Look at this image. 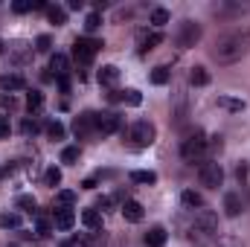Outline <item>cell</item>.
I'll return each mask as SVG.
<instances>
[{"mask_svg":"<svg viewBox=\"0 0 250 247\" xmlns=\"http://www.w3.org/2000/svg\"><path fill=\"white\" fill-rule=\"evenodd\" d=\"M248 53H250V29H233V32H224L215 41L212 62L221 64V67H230V64H239Z\"/></svg>","mask_w":250,"mask_h":247,"instance_id":"obj_1","label":"cell"},{"mask_svg":"<svg viewBox=\"0 0 250 247\" xmlns=\"http://www.w3.org/2000/svg\"><path fill=\"white\" fill-rule=\"evenodd\" d=\"M181 157H184L187 163H192V166H195V163L201 166V163L207 160V137H204V131L195 128L187 140H184V145H181Z\"/></svg>","mask_w":250,"mask_h":247,"instance_id":"obj_2","label":"cell"},{"mask_svg":"<svg viewBox=\"0 0 250 247\" xmlns=\"http://www.w3.org/2000/svg\"><path fill=\"white\" fill-rule=\"evenodd\" d=\"M105 44L99 41V38H76L73 41V59L79 67H87V64L96 59V53L102 50Z\"/></svg>","mask_w":250,"mask_h":247,"instance_id":"obj_3","label":"cell"},{"mask_svg":"<svg viewBox=\"0 0 250 247\" xmlns=\"http://www.w3.org/2000/svg\"><path fill=\"white\" fill-rule=\"evenodd\" d=\"M198 178H201V184L204 186L218 189V186L224 184V169H221L218 160H204V163L198 166Z\"/></svg>","mask_w":250,"mask_h":247,"instance_id":"obj_4","label":"cell"},{"mask_svg":"<svg viewBox=\"0 0 250 247\" xmlns=\"http://www.w3.org/2000/svg\"><path fill=\"white\" fill-rule=\"evenodd\" d=\"M73 134H76L79 140H93V137H99V128H96V114H93V111L79 114V117L73 120Z\"/></svg>","mask_w":250,"mask_h":247,"instance_id":"obj_5","label":"cell"},{"mask_svg":"<svg viewBox=\"0 0 250 247\" xmlns=\"http://www.w3.org/2000/svg\"><path fill=\"white\" fill-rule=\"evenodd\" d=\"M131 140H134V145H140V148L151 145V143L157 140V128H154V123H148V120H137V123L131 125Z\"/></svg>","mask_w":250,"mask_h":247,"instance_id":"obj_6","label":"cell"},{"mask_svg":"<svg viewBox=\"0 0 250 247\" xmlns=\"http://www.w3.org/2000/svg\"><path fill=\"white\" fill-rule=\"evenodd\" d=\"M201 35H204V29H201V23H195V21H184L181 26H178V47H195L198 41H201Z\"/></svg>","mask_w":250,"mask_h":247,"instance_id":"obj_7","label":"cell"},{"mask_svg":"<svg viewBox=\"0 0 250 247\" xmlns=\"http://www.w3.org/2000/svg\"><path fill=\"white\" fill-rule=\"evenodd\" d=\"M96 128H99V137H111L123 128V117L117 111H105V114H96Z\"/></svg>","mask_w":250,"mask_h":247,"instance_id":"obj_8","label":"cell"},{"mask_svg":"<svg viewBox=\"0 0 250 247\" xmlns=\"http://www.w3.org/2000/svg\"><path fill=\"white\" fill-rule=\"evenodd\" d=\"M195 227L204 230V233H209V236H215L218 233V215L212 209H198L195 212Z\"/></svg>","mask_w":250,"mask_h":247,"instance_id":"obj_9","label":"cell"},{"mask_svg":"<svg viewBox=\"0 0 250 247\" xmlns=\"http://www.w3.org/2000/svg\"><path fill=\"white\" fill-rule=\"evenodd\" d=\"M53 224H56L59 230H70V227L76 224V212H73L70 206H56V209H53Z\"/></svg>","mask_w":250,"mask_h":247,"instance_id":"obj_10","label":"cell"},{"mask_svg":"<svg viewBox=\"0 0 250 247\" xmlns=\"http://www.w3.org/2000/svg\"><path fill=\"white\" fill-rule=\"evenodd\" d=\"M26 87V79L21 73H3L0 76V90L3 93H12V90H23Z\"/></svg>","mask_w":250,"mask_h":247,"instance_id":"obj_11","label":"cell"},{"mask_svg":"<svg viewBox=\"0 0 250 247\" xmlns=\"http://www.w3.org/2000/svg\"><path fill=\"white\" fill-rule=\"evenodd\" d=\"M215 102H218V108H224V111H230V114H242V111H245V99H242V96H230V93H221Z\"/></svg>","mask_w":250,"mask_h":247,"instance_id":"obj_12","label":"cell"},{"mask_svg":"<svg viewBox=\"0 0 250 247\" xmlns=\"http://www.w3.org/2000/svg\"><path fill=\"white\" fill-rule=\"evenodd\" d=\"M50 70H53V79H64V76H70V59H67L64 53H56V56L50 59Z\"/></svg>","mask_w":250,"mask_h":247,"instance_id":"obj_13","label":"cell"},{"mask_svg":"<svg viewBox=\"0 0 250 247\" xmlns=\"http://www.w3.org/2000/svg\"><path fill=\"white\" fill-rule=\"evenodd\" d=\"M120 209H123L125 221H131V224H140V221H143V215H146V212H143V204H140V201H125Z\"/></svg>","mask_w":250,"mask_h":247,"instance_id":"obj_14","label":"cell"},{"mask_svg":"<svg viewBox=\"0 0 250 247\" xmlns=\"http://www.w3.org/2000/svg\"><path fill=\"white\" fill-rule=\"evenodd\" d=\"M157 44H163V35H160V32H140V35H137L140 53H148V50H154Z\"/></svg>","mask_w":250,"mask_h":247,"instance_id":"obj_15","label":"cell"},{"mask_svg":"<svg viewBox=\"0 0 250 247\" xmlns=\"http://www.w3.org/2000/svg\"><path fill=\"white\" fill-rule=\"evenodd\" d=\"M242 209H245V201H242V195H239V192H227V195H224V212H227L230 218H236Z\"/></svg>","mask_w":250,"mask_h":247,"instance_id":"obj_16","label":"cell"},{"mask_svg":"<svg viewBox=\"0 0 250 247\" xmlns=\"http://www.w3.org/2000/svg\"><path fill=\"white\" fill-rule=\"evenodd\" d=\"M117 82H120V67L105 64V67L99 70V84H102V87H114Z\"/></svg>","mask_w":250,"mask_h":247,"instance_id":"obj_17","label":"cell"},{"mask_svg":"<svg viewBox=\"0 0 250 247\" xmlns=\"http://www.w3.org/2000/svg\"><path fill=\"white\" fill-rule=\"evenodd\" d=\"M82 224H84L90 233L102 230V215H99V209H96V206H93V209H82Z\"/></svg>","mask_w":250,"mask_h":247,"instance_id":"obj_18","label":"cell"},{"mask_svg":"<svg viewBox=\"0 0 250 247\" xmlns=\"http://www.w3.org/2000/svg\"><path fill=\"white\" fill-rule=\"evenodd\" d=\"M82 247H105V230H96V233H84V236H76Z\"/></svg>","mask_w":250,"mask_h":247,"instance_id":"obj_19","label":"cell"},{"mask_svg":"<svg viewBox=\"0 0 250 247\" xmlns=\"http://www.w3.org/2000/svg\"><path fill=\"white\" fill-rule=\"evenodd\" d=\"M181 201H184L187 209H204V195L195 192V189H187V192L181 195Z\"/></svg>","mask_w":250,"mask_h":247,"instance_id":"obj_20","label":"cell"},{"mask_svg":"<svg viewBox=\"0 0 250 247\" xmlns=\"http://www.w3.org/2000/svg\"><path fill=\"white\" fill-rule=\"evenodd\" d=\"M47 18H50V23H56V26H64L67 23V6H47Z\"/></svg>","mask_w":250,"mask_h":247,"instance_id":"obj_21","label":"cell"},{"mask_svg":"<svg viewBox=\"0 0 250 247\" xmlns=\"http://www.w3.org/2000/svg\"><path fill=\"white\" fill-rule=\"evenodd\" d=\"M146 245L148 247H163L166 245V230H163V227H151V230L146 233Z\"/></svg>","mask_w":250,"mask_h":247,"instance_id":"obj_22","label":"cell"},{"mask_svg":"<svg viewBox=\"0 0 250 247\" xmlns=\"http://www.w3.org/2000/svg\"><path fill=\"white\" fill-rule=\"evenodd\" d=\"M189 84H192V87H204V84H209V73H207V67H192V73H189Z\"/></svg>","mask_w":250,"mask_h":247,"instance_id":"obj_23","label":"cell"},{"mask_svg":"<svg viewBox=\"0 0 250 247\" xmlns=\"http://www.w3.org/2000/svg\"><path fill=\"white\" fill-rule=\"evenodd\" d=\"M131 181H134V184L154 186V184H157V175H154L151 169H137V172H131Z\"/></svg>","mask_w":250,"mask_h":247,"instance_id":"obj_24","label":"cell"},{"mask_svg":"<svg viewBox=\"0 0 250 247\" xmlns=\"http://www.w3.org/2000/svg\"><path fill=\"white\" fill-rule=\"evenodd\" d=\"M12 59L18 64H26L32 59V47H26V44H12Z\"/></svg>","mask_w":250,"mask_h":247,"instance_id":"obj_25","label":"cell"},{"mask_svg":"<svg viewBox=\"0 0 250 247\" xmlns=\"http://www.w3.org/2000/svg\"><path fill=\"white\" fill-rule=\"evenodd\" d=\"M245 12H250V3H227L215 9V15H245Z\"/></svg>","mask_w":250,"mask_h":247,"instance_id":"obj_26","label":"cell"},{"mask_svg":"<svg viewBox=\"0 0 250 247\" xmlns=\"http://www.w3.org/2000/svg\"><path fill=\"white\" fill-rule=\"evenodd\" d=\"M120 102L131 105V108H137V105L143 102V93H140V90H134V87H128V90H120Z\"/></svg>","mask_w":250,"mask_h":247,"instance_id":"obj_27","label":"cell"},{"mask_svg":"<svg viewBox=\"0 0 250 247\" xmlns=\"http://www.w3.org/2000/svg\"><path fill=\"white\" fill-rule=\"evenodd\" d=\"M189 242L198 247H209V242H212V236L209 233H204V230H198V227H192L189 230Z\"/></svg>","mask_w":250,"mask_h":247,"instance_id":"obj_28","label":"cell"},{"mask_svg":"<svg viewBox=\"0 0 250 247\" xmlns=\"http://www.w3.org/2000/svg\"><path fill=\"white\" fill-rule=\"evenodd\" d=\"M169 79H172L169 67H154L151 70V84H169Z\"/></svg>","mask_w":250,"mask_h":247,"instance_id":"obj_29","label":"cell"},{"mask_svg":"<svg viewBox=\"0 0 250 247\" xmlns=\"http://www.w3.org/2000/svg\"><path fill=\"white\" fill-rule=\"evenodd\" d=\"M15 204H18L23 212H32V215H35V209H38V201H35L32 195H18V198H15Z\"/></svg>","mask_w":250,"mask_h":247,"instance_id":"obj_30","label":"cell"},{"mask_svg":"<svg viewBox=\"0 0 250 247\" xmlns=\"http://www.w3.org/2000/svg\"><path fill=\"white\" fill-rule=\"evenodd\" d=\"M0 227L3 230H18L21 227V215L18 212H3L0 215Z\"/></svg>","mask_w":250,"mask_h":247,"instance_id":"obj_31","label":"cell"},{"mask_svg":"<svg viewBox=\"0 0 250 247\" xmlns=\"http://www.w3.org/2000/svg\"><path fill=\"white\" fill-rule=\"evenodd\" d=\"M64 134H67V128H64L59 120L47 123V137H50V140H64Z\"/></svg>","mask_w":250,"mask_h":247,"instance_id":"obj_32","label":"cell"},{"mask_svg":"<svg viewBox=\"0 0 250 247\" xmlns=\"http://www.w3.org/2000/svg\"><path fill=\"white\" fill-rule=\"evenodd\" d=\"M151 23H154V26H166V23H169V12H166L163 6L151 9Z\"/></svg>","mask_w":250,"mask_h":247,"instance_id":"obj_33","label":"cell"},{"mask_svg":"<svg viewBox=\"0 0 250 247\" xmlns=\"http://www.w3.org/2000/svg\"><path fill=\"white\" fill-rule=\"evenodd\" d=\"M41 105H44V93H38V90H29V93H26V108H29V111H38Z\"/></svg>","mask_w":250,"mask_h":247,"instance_id":"obj_34","label":"cell"},{"mask_svg":"<svg viewBox=\"0 0 250 247\" xmlns=\"http://www.w3.org/2000/svg\"><path fill=\"white\" fill-rule=\"evenodd\" d=\"M99 26H102V15H99V12H90V15L84 18V29H87V32H96Z\"/></svg>","mask_w":250,"mask_h":247,"instance_id":"obj_35","label":"cell"},{"mask_svg":"<svg viewBox=\"0 0 250 247\" xmlns=\"http://www.w3.org/2000/svg\"><path fill=\"white\" fill-rule=\"evenodd\" d=\"M56 201H59V206H73V204H76V192H73V189H62V192L56 195Z\"/></svg>","mask_w":250,"mask_h":247,"instance_id":"obj_36","label":"cell"},{"mask_svg":"<svg viewBox=\"0 0 250 247\" xmlns=\"http://www.w3.org/2000/svg\"><path fill=\"white\" fill-rule=\"evenodd\" d=\"M79 154H82V148L79 145H67L62 151V163H76L79 160Z\"/></svg>","mask_w":250,"mask_h":247,"instance_id":"obj_37","label":"cell"},{"mask_svg":"<svg viewBox=\"0 0 250 247\" xmlns=\"http://www.w3.org/2000/svg\"><path fill=\"white\" fill-rule=\"evenodd\" d=\"M44 181H47V186H59V184H62V169L50 166V169H47V175H44Z\"/></svg>","mask_w":250,"mask_h":247,"instance_id":"obj_38","label":"cell"},{"mask_svg":"<svg viewBox=\"0 0 250 247\" xmlns=\"http://www.w3.org/2000/svg\"><path fill=\"white\" fill-rule=\"evenodd\" d=\"M35 50H38V53H50V50H53V38H50V35H38V38H35Z\"/></svg>","mask_w":250,"mask_h":247,"instance_id":"obj_39","label":"cell"},{"mask_svg":"<svg viewBox=\"0 0 250 247\" xmlns=\"http://www.w3.org/2000/svg\"><path fill=\"white\" fill-rule=\"evenodd\" d=\"M117 204H114V198L111 195H99V201H96V209H102V212H111Z\"/></svg>","mask_w":250,"mask_h":247,"instance_id":"obj_40","label":"cell"},{"mask_svg":"<svg viewBox=\"0 0 250 247\" xmlns=\"http://www.w3.org/2000/svg\"><path fill=\"white\" fill-rule=\"evenodd\" d=\"M21 131H23L26 137H29V134H38V131H41V123H38V120H23V123H21Z\"/></svg>","mask_w":250,"mask_h":247,"instance_id":"obj_41","label":"cell"},{"mask_svg":"<svg viewBox=\"0 0 250 247\" xmlns=\"http://www.w3.org/2000/svg\"><path fill=\"white\" fill-rule=\"evenodd\" d=\"M29 9H32V0H15V3H12V12H15V15H26Z\"/></svg>","mask_w":250,"mask_h":247,"instance_id":"obj_42","label":"cell"},{"mask_svg":"<svg viewBox=\"0 0 250 247\" xmlns=\"http://www.w3.org/2000/svg\"><path fill=\"white\" fill-rule=\"evenodd\" d=\"M35 227H38L41 236H50V233H53V221H47V218H41V215H38V224H35Z\"/></svg>","mask_w":250,"mask_h":247,"instance_id":"obj_43","label":"cell"},{"mask_svg":"<svg viewBox=\"0 0 250 247\" xmlns=\"http://www.w3.org/2000/svg\"><path fill=\"white\" fill-rule=\"evenodd\" d=\"M12 134V125H9V117H0V140H6Z\"/></svg>","mask_w":250,"mask_h":247,"instance_id":"obj_44","label":"cell"},{"mask_svg":"<svg viewBox=\"0 0 250 247\" xmlns=\"http://www.w3.org/2000/svg\"><path fill=\"white\" fill-rule=\"evenodd\" d=\"M0 105H3V108H9V111H12V108H15V105H18V102H15V96H12V93H3V96H0Z\"/></svg>","mask_w":250,"mask_h":247,"instance_id":"obj_45","label":"cell"},{"mask_svg":"<svg viewBox=\"0 0 250 247\" xmlns=\"http://www.w3.org/2000/svg\"><path fill=\"white\" fill-rule=\"evenodd\" d=\"M248 172H250L248 163H239V166H236V178H239V181H245V178H248Z\"/></svg>","mask_w":250,"mask_h":247,"instance_id":"obj_46","label":"cell"},{"mask_svg":"<svg viewBox=\"0 0 250 247\" xmlns=\"http://www.w3.org/2000/svg\"><path fill=\"white\" fill-rule=\"evenodd\" d=\"M59 90H62V93H70V76L59 79Z\"/></svg>","mask_w":250,"mask_h":247,"instance_id":"obj_47","label":"cell"},{"mask_svg":"<svg viewBox=\"0 0 250 247\" xmlns=\"http://www.w3.org/2000/svg\"><path fill=\"white\" fill-rule=\"evenodd\" d=\"M59 247H82V245H79V239H67V242H62Z\"/></svg>","mask_w":250,"mask_h":247,"instance_id":"obj_48","label":"cell"},{"mask_svg":"<svg viewBox=\"0 0 250 247\" xmlns=\"http://www.w3.org/2000/svg\"><path fill=\"white\" fill-rule=\"evenodd\" d=\"M82 186H84V189H93V186H96V178H87Z\"/></svg>","mask_w":250,"mask_h":247,"instance_id":"obj_49","label":"cell"},{"mask_svg":"<svg viewBox=\"0 0 250 247\" xmlns=\"http://www.w3.org/2000/svg\"><path fill=\"white\" fill-rule=\"evenodd\" d=\"M3 50H6V41H3V38H0V53H3Z\"/></svg>","mask_w":250,"mask_h":247,"instance_id":"obj_50","label":"cell"},{"mask_svg":"<svg viewBox=\"0 0 250 247\" xmlns=\"http://www.w3.org/2000/svg\"><path fill=\"white\" fill-rule=\"evenodd\" d=\"M9 247H15V245H9Z\"/></svg>","mask_w":250,"mask_h":247,"instance_id":"obj_51","label":"cell"}]
</instances>
